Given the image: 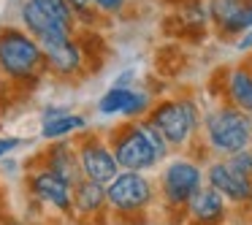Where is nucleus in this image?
Masks as SVG:
<instances>
[{
    "label": "nucleus",
    "mask_w": 252,
    "mask_h": 225,
    "mask_svg": "<svg viewBox=\"0 0 252 225\" xmlns=\"http://www.w3.org/2000/svg\"><path fill=\"white\" fill-rule=\"evenodd\" d=\"M165 152H168V144L149 122L130 125L111 138V155L117 165L125 171H136V174L152 168L158 160L165 158Z\"/></svg>",
    "instance_id": "f257e3e1"
},
{
    "label": "nucleus",
    "mask_w": 252,
    "mask_h": 225,
    "mask_svg": "<svg viewBox=\"0 0 252 225\" xmlns=\"http://www.w3.org/2000/svg\"><path fill=\"white\" fill-rule=\"evenodd\" d=\"M133 98H136V93H130V90H125V87H114V90H109V93L100 98V111H103V114L127 111L130 103H133Z\"/></svg>",
    "instance_id": "f3484780"
},
{
    "label": "nucleus",
    "mask_w": 252,
    "mask_h": 225,
    "mask_svg": "<svg viewBox=\"0 0 252 225\" xmlns=\"http://www.w3.org/2000/svg\"><path fill=\"white\" fill-rule=\"evenodd\" d=\"M230 98L241 111H252V73L241 68L230 73Z\"/></svg>",
    "instance_id": "2eb2a0df"
},
{
    "label": "nucleus",
    "mask_w": 252,
    "mask_h": 225,
    "mask_svg": "<svg viewBox=\"0 0 252 225\" xmlns=\"http://www.w3.org/2000/svg\"><path fill=\"white\" fill-rule=\"evenodd\" d=\"M84 125V120L82 117H73V114H60V117H55V120H49L44 125V138H60V136H65V133H71V130H76V128H82Z\"/></svg>",
    "instance_id": "a211bd4d"
},
{
    "label": "nucleus",
    "mask_w": 252,
    "mask_h": 225,
    "mask_svg": "<svg viewBox=\"0 0 252 225\" xmlns=\"http://www.w3.org/2000/svg\"><path fill=\"white\" fill-rule=\"evenodd\" d=\"M106 201L117 212H138L152 201V185L136 171H125V174H117L114 182L106 185Z\"/></svg>",
    "instance_id": "39448f33"
},
{
    "label": "nucleus",
    "mask_w": 252,
    "mask_h": 225,
    "mask_svg": "<svg viewBox=\"0 0 252 225\" xmlns=\"http://www.w3.org/2000/svg\"><path fill=\"white\" fill-rule=\"evenodd\" d=\"M93 3H98L103 11H117V8L122 6V0H93Z\"/></svg>",
    "instance_id": "4be33fe9"
},
{
    "label": "nucleus",
    "mask_w": 252,
    "mask_h": 225,
    "mask_svg": "<svg viewBox=\"0 0 252 225\" xmlns=\"http://www.w3.org/2000/svg\"><path fill=\"white\" fill-rule=\"evenodd\" d=\"M250 44H252V33H250V35H247V38H244V41H241V44H239V46H241V49H244V46H250Z\"/></svg>",
    "instance_id": "b1692460"
},
{
    "label": "nucleus",
    "mask_w": 252,
    "mask_h": 225,
    "mask_svg": "<svg viewBox=\"0 0 252 225\" xmlns=\"http://www.w3.org/2000/svg\"><path fill=\"white\" fill-rule=\"evenodd\" d=\"M22 19H25V28L38 38L35 44H41V41H52V38H68V30L60 28L57 22H52L46 14H41L30 0L25 3V8H22Z\"/></svg>",
    "instance_id": "4468645a"
},
{
    "label": "nucleus",
    "mask_w": 252,
    "mask_h": 225,
    "mask_svg": "<svg viewBox=\"0 0 252 225\" xmlns=\"http://www.w3.org/2000/svg\"><path fill=\"white\" fill-rule=\"evenodd\" d=\"M106 206V187L95 185L90 179H82L73 185V212L79 217H95Z\"/></svg>",
    "instance_id": "ddd939ff"
},
{
    "label": "nucleus",
    "mask_w": 252,
    "mask_h": 225,
    "mask_svg": "<svg viewBox=\"0 0 252 225\" xmlns=\"http://www.w3.org/2000/svg\"><path fill=\"white\" fill-rule=\"evenodd\" d=\"M41 171H49V174L60 176V179H65L71 187L79 185V182L84 179L82 163H79V152L73 149V144H65V141L55 144V147L46 152L44 168H41Z\"/></svg>",
    "instance_id": "9d476101"
},
{
    "label": "nucleus",
    "mask_w": 252,
    "mask_h": 225,
    "mask_svg": "<svg viewBox=\"0 0 252 225\" xmlns=\"http://www.w3.org/2000/svg\"><path fill=\"white\" fill-rule=\"evenodd\" d=\"M149 125L165 138V144L179 147V144L187 141L190 130L195 128V109H192V103H187V100H168V103L158 106V109L152 111Z\"/></svg>",
    "instance_id": "20e7f679"
},
{
    "label": "nucleus",
    "mask_w": 252,
    "mask_h": 225,
    "mask_svg": "<svg viewBox=\"0 0 252 225\" xmlns=\"http://www.w3.org/2000/svg\"><path fill=\"white\" fill-rule=\"evenodd\" d=\"M230 165H233L236 171H241L244 176H250L252 179V152H236V155H230V160H228Z\"/></svg>",
    "instance_id": "6ab92c4d"
},
{
    "label": "nucleus",
    "mask_w": 252,
    "mask_h": 225,
    "mask_svg": "<svg viewBox=\"0 0 252 225\" xmlns=\"http://www.w3.org/2000/svg\"><path fill=\"white\" fill-rule=\"evenodd\" d=\"M206 130L214 149H220L225 155H236V152H244L247 144H250L252 122L250 117H244L236 109H220L209 117Z\"/></svg>",
    "instance_id": "f03ea898"
},
{
    "label": "nucleus",
    "mask_w": 252,
    "mask_h": 225,
    "mask_svg": "<svg viewBox=\"0 0 252 225\" xmlns=\"http://www.w3.org/2000/svg\"><path fill=\"white\" fill-rule=\"evenodd\" d=\"M93 0H68V6H73V8H79V11H84V8L90 6Z\"/></svg>",
    "instance_id": "5701e85b"
},
{
    "label": "nucleus",
    "mask_w": 252,
    "mask_h": 225,
    "mask_svg": "<svg viewBox=\"0 0 252 225\" xmlns=\"http://www.w3.org/2000/svg\"><path fill=\"white\" fill-rule=\"evenodd\" d=\"M38 49H41V55H44V60L60 73H71V71H76V68L82 65V57H79V49L73 46L71 35H68V38L41 41Z\"/></svg>",
    "instance_id": "9b49d317"
},
{
    "label": "nucleus",
    "mask_w": 252,
    "mask_h": 225,
    "mask_svg": "<svg viewBox=\"0 0 252 225\" xmlns=\"http://www.w3.org/2000/svg\"><path fill=\"white\" fill-rule=\"evenodd\" d=\"M187 203H190V217L201 225H214L225 217V201L212 187H198Z\"/></svg>",
    "instance_id": "f8f14e48"
},
{
    "label": "nucleus",
    "mask_w": 252,
    "mask_h": 225,
    "mask_svg": "<svg viewBox=\"0 0 252 225\" xmlns=\"http://www.w3.org/2000/svg\"><path fill=\"white\" fill-rule=\"evenodd\" d=\"M41 14L57 22L60 28L71 30V22H73V14H71V6H68V0H30Z\"/></svg>",
    "instance_id": "dca6fc26"
},
{
    "label": "nucleus",
    "mask_w": 252,
    "mask_h": 225,
    "mask_svg": "<svg viewBox=\"0 0 252 225\" xmlns=\"http://www.w3.org/2000/svg\"><path fill=\"white\" fill-rule=\"evenodd\" d=\"M76 152H79V163H82V174L84 179L95 182V185L106 187L109 182H114V176L120 174V165H117L111 149L106 147L100 138L90 136L84 138L82 144H76Z\"/></svg>",
    "instance_id": "423d86ee"
},
{
    "label": "nucleus",
    "mask_w": 252,
    "mask_h": 225,
    "mask_svg": "<svg viewBox=\"0 0 252 225\" xmlns=\"http://www.w3.org/2000/svg\"><path fill=\"white\" fill-rule=\"evenodd\" d=\"M30 193L35 201L57 209L60 214H73V187L60 176L49 174V171H35L30 176Z\"/></svg>",
    "instance_id": "0eeeda50"
},
{
    "label": "nucleus",
    "mask_w": 252,
    "mask_h": 225,
    "mask_svg": "<svg viewBox=\"0 0 252 225\" xmlns=\"http://www.w3.org/2000/svg\"><path fill=\"white\" fill-rule=\"evenodd\" d=\"M19 144H22L19 138H0V158H3L6 152H11L14 147H19Z\"/></svg>",
    "instance_id": "412c9836"
},
{
    "label": "nucleus",
    "mask_w": 252,
    "mask_h": 225,
    "mask_svg": "<svg viewBox=\"0 0 252 225\" xmlns=\"http://www.w3.org/2000/svg\"><path fill=\"white\" fill-rule=\"evenodd\" d=\"M201 187V171L195 163L176 160L163 171V195L171 203H187Z\"/></svg>",
    "instance_id": "6e6552de"
},
{
    "label": "nucleus",
    "mask_w": 252,
    "mask_h": 225,
    "mask_svg": "<svg viewBox=\"0 0 252 225\" xmlns=\"http://www.w3.org/2000/svg\"><path fill=\"white\" fill-rule=\"evenodd\" d=\"M209 187L217 190L222 198L230 201H247L252 198V179L236 171L230 163H214L209 168Z\"/></svg>",
    "instance_id": "1a4fd4ad"
},
{
    "label": "nucleus",
    "mask_w": 252,
    "mask_h": 225,
    "mask_svg": "<svg viewBox=\"0 0 252 225\" xmlns=\"http://www.w3.org/2000/svg\"><path fill=\"white\" fill-rule=\"evenodd\" d=\"M250 25H252V6L250 8H241V11L236 14L228 25H225V30H230V33H233V30H244V28H250Z\"/></svg>",
    "instance_id": "aec40b11"
},
{
    "label": "nucleus",
    "mask_w": 252,
    "mask_h": 225,
    "mask_svg": "<svg viewBox=\"0 0 252 225\" xmlns=\"http://www.w3.org/2000/svg\"><path fill=\"white\" fill-rule=\"evenodd\" d=\"M41 49L30 35L19 30H3L0 33V68L14 79H28L41 65Z\"/></svg>",
    "instance_id": "7ed1b4c3"
}]
</instances>
